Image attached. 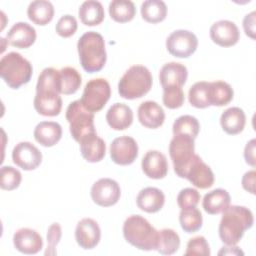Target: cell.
I'll list each match as a JSON object with an SVG mask.
<instances>
[{
    "label": "cell",
    "mask_w": 256,
    "mask_h": 256,
    "mask_svg": "<svg viewBox=\"0 0 256 256\" xmlns=\"http://www.w3.org/2000/svg\"><path fill=\"white\" fill-rule=\"evenodd\" d=\"M35 140L44 147H52L59 142L62 136L61 125L54 121L38 123L33 132Z\"/></svg>",
    "instance_id": "cell-25"
},
{
    "label": "cell",
    "mask_w": 256,
    "mask_h": 256,
    "mask_svg": "<svg viewBox=\"0 0 256 256\" xmlns=\"http://www.w3.org/2000/svg\"><path fill=\"white\" fill-rule=\"evenodd\" d=\"M13 244L23 254H36L43 248V239L36 230L21 228L14 233Z\"/></svg>",
    "instance_id": "cell-17"
},
{
    "label": "cell",
    "mask_w": 256,
    "mask_h": 256,
    "mask_svg": "<svg viewBox=\"0 0 256 256\" xmlns=\"http://www.w3.org/2000/svg\"><path fill=\"white\" fill-rule=\"evenodd\" d=\"M200 201V193L194 188H184L177 196V204L181 209L196 207Z\"/></svg>",
    "instance_id": "cell-41"
},
{
    "label": "cell",
    "mask_w": 256,
    "mask_h": 256,
    "mask_svg": "<svg viewBox=\"0 0 256 256\" xmlns=\"http://www.w3.org/2000/svg\"><path fill=\"white\" fill-rule=\"evenodd\" d=\"M110 17L119 23L131 21L136 14V7L129 0H113L109 3Z\"/></svg>",
    "instance_id": "cell-33"
},
{
    "label": "cell",
    "mask_w": 256,
    "mask_h": 256,
    "mask_svg": "<svg viewBox=\"0 0 256 256\" xmlns=\"http://www.w3.org/2000/svg\"><path fill=\"white\" fill-rule=\"evenodd\" d=\"M138 120L146 128L156 129L160 127L165 120L163 108L155 101H145L138 107Z\"/></svg>",
    "instance_id": "cell-22"
},
{
    "label": "cell",
    "mask_w": 256,
    "mask_h": 256,
    "mask_svg": "<svg viewBox=\"0 0 256 256\" xmlns=\"http://www.w3.org/2000/svg\"><path fill=\"white\" fill-rule=\"evenodd\" d=\"M12 160L18 167L30 171L36 169L41 164L42 153L31 142L22 141L13 148Z\"/></svg>",
    "instance_id": "cell-14"
},
{
    "label": "cell",
    "mask_w": 256,
    "mask_h": 256,
    "mask_svg": "<svg viewBox=\"0 0 256 256\" xmlns=\"http://www.w3.org/2000/svg\"><path fill=\"white\" fill-rule=\"evenodd\" d=\"M81 22L86 26L99 25L105 17L102 4L96 0H88L81 4L78 11Z\"/></svg>",
    "instance_id": "cell-29"
},
{
    "label": "cell",
    "mask_w": 256,
    "mask_h": 256,
    "mask_svg": "<svg viewBox=\"0 0 256 256\" xmlns=\"http://www.w3.org/2000/svg\"><path fill=\"white\" fill-rule=\"evenodd\" d=\"M245 113L239 107H231L226 109L220 117L221 127L229 135H236L242 132L245 127Z\"/></svg>",
    "instance_id": "cell-27"
},
{
    "label": "cell",
    "mask_w": 256,
    "mask_h": 256,
    "mask_svg": "<svg viewBox=\"0 0 256 256\" xmlns=\"http://www.w3.org/2000/svg\"><path fill=\"white\" fill-rule=\"evenodd\" d=\"M66 120L70 125V133L77 142L90 133L96 132L94 126V113L84 108L80 100L71 102L66 109Z\"/></svg>",
    "instance_id": "cell-7"
},
{
    "label": "cell",
    "mask_w": 256,
    "mask_h": 256,
    "mask_svg": "<svg viewBox=\"0 0 256 256\" xmlns=\"http://www.w3.org/2000/svg\"><path fill=\"white\" fill-rule=\"evenodd\" d=\"M183 178L200 189L210 188L214 184V174L211 168L197 154L187 166Z\"/></svg>",
    "instance_id": "cell-13"
},
{
    "label": "cell",
    "mask_w": 256,
    "mask_h": 256,
    "mask_svg": "<svg viewBox=\"0 0 256 256\" xmlns=\"http://www.w3.org/2000/svg\"><path fill=\"white\" fill-rule=\"evenodd\" d=\"M185 255H210V247L204 236H196L191 238L187 243Z\"/></svg>",
    "instance_id": "cell-42"
},
{
    "label": "cell",
    "mask_w": 256,
    "mask_h": 256,
    "mask_svg": "<svg viewBox=\"0 0 256 256\" xmlns=\"http://www.w3.org/2000/svg\"><path fill=\"white\" fill-rule=\"evenodd\" d=\"M141 16L146 22L159 23L167 16V6L161 0H146L141 4Z\"/></svg>",
    "instance_id": "cell-31"
},
{
    "label": "cell",
    "mask_w": 256,
    "mask_h": 256,
    "mask_svg": "<svg viewBox=\"0 0 256 256\" xmlns=\"http://www.w3.org/2000/svg\"><path fill=\"white\" fill-rule=\"evenodd\" d=\"M255 144L256 140L251 139L249 142H247L245 149H244V158L247 164L251 165L252 167H255L256 160H255Z\"/></svg>",
    "instance_id": "cell-46"
},
{
    "label": "cell",
    "mask_w": 256,
    "mask_h": 256,
    "mask_svg": "<svg viewBox=\"0 0 256 256\" xmlns=\"http://www.w3.org/2000/svg\"><path fill=\"white\" fill-rule=\"evenodd\" d=\"M188 70L185 65L178 62H169L162 66L159 72V80L163 89L182 88L186 83Z\"/></svg>",
    "instance_id": "cell-18"
},
{
    "label": "cell",
    "mask_w": 256,
    "mask_h": 256,
    "mask_svg": "<svg viewBox=\"0 0 256 256\" xmlns=\"http://www.w3.org/2000/svg\"><path fill=\"white\" fill-rule=\"evenodd\" d=\"M152 81V75L147 67L143 65H133L119 80V95L128 100L141 98L150 91Z\"/></svg>",
    "instance_id": "cell-6"
},
{
    "label": "cell",
    "mask_w": 256,
    "mask_h": 256,
    "mask_svg": "<svg viewBox=\"0 0 256 256\" xmlns=\"http://www.w3.org/2000/svg\"><path fill=\"white\" fill-rule=\"evenodd\" d=\"M243 251L235 245H226L218 252V255H243Z\"/></svg>",
    "instance_id": "cell-47"
},
{
    "label": "cell",
    "mask_w": 256,
    "mask_h": 256,
    "mask_svg": "<svg viewBox=\"0 0 256 256\" xmlns=\"http://www.w3.org/2000/svg\"><path fill=\"white\" fill-rule=\"evenodd\" d=\"M77 50L82 68L88 73L100 71L107 59L103 36L95 31L84 33L78 40Z\"/></svg>",
    "instance_id": "cell-3"
},
{
    "label": "cell",
    "mask_w": 256,
    "mask_h": 256,
    "mask_svg": "<svg viewBox=\"0 0 256 256\" xmlns=\"http://www.w3.org/2000/svg\"><path fill=\"white\" fill-rule=\"evenodd\" d=\"M59 70L48 67L40 73L36 85L34 97V108L43 116L54 117L59 115L62 109V98L60 96Z\"/></svg>",
    "instance_id": "cell-1"
},
{
    "label": "cell",
    "mask_w": 256,
    "mask_h": 256,
    "mask_svg": "<svg viewBox=\"0 0 256 256\" xmlns=\"http://www.w3.org/2000/svg\"><path fill=\"white\" fill-rule=\"evenodd\" d=\"M141 167L144 174L151 179H162L168 173L166 156L157 150H149L144 155Z\"/></svg>",
    "instance_id": "cell-19"
},
{
    "label": "cell",
    "mask_w": 256,
    "mask_h": 256,
    "mask_svg": "<svg viewBox=\"0 0 256 256\" xmlns=\"http://www.w3.org/2000/svg\"><path fill=\"white\" fill-rule=\"evenodd\" d=\"M253 223L254 218L250 209L245 206L229 205L222 212L218 229L219 237L226 245H236Z\"/></svg>",
    "instance_id": "cell-2"
},
{
    "label": "cell",
    "mask_w": 256,
    "mask_h": 256,
    "mask_svg": "<svg viewBox=\"0 0 256 256\" xmlns=\"http://www.w3.org/2000/svg\"><path fill=\"white\" fill-rule=\"evenodd\" d=\"M121 196L119 184L110 178H101L91 187V198L94 203L102 207L115 205Z\"/></svg>",
    "instance_id": "cell-11"
},
{
    "label": "cell",
    "mask_w": 256,
    "mask_h": 256,
    "mask_svg": "<svg viewBox=\"0 0 256 256\" xmlns=\"http://www.w3.org/2000/svg\"><path fill=\"white\" fill-rule=\"evenodd\" d=\"M255 170H250L242 177V187L251 194H255Z\"/></svg>",
    "instance_id": "cell-45"
},
{
    "label": "cell",
    "mask_w": 256,
    "mask_h": 256,
    "mask_svg": "<svg viewBox=\"0 0 256 256\" xmlns=\"http://www.w3.org/2000/svg\"><path fill=\"white\" fill-rule=\"evenodd\" d=\"M210 38L219 46L231 47L238 42L240 32L234 22L230 20H219L210 27Z\"/></svg>",
    "instance_id": "cell-16"
},
{
    "label": "cell",
    "mask_w": 256,
    "mask_h": 256,
    "mask_svg": "<svg viewBox=\"0 0 256 256\" xmlns=\"http://www.w3.org/2000/svg\"><path fill=\"white\" fill-rule=\"evenodd\" d=\"M110 96L109 82L104 78H94L86 83L80 101L86 110L95 113L106 105Z\"/></svg>",
    "instance_id": "cell-8"
},
{
    "label": "cell",
    "mask_w": 256,
    "mask_h": 256,
    "mask_svg": "<svg viewBox=\"0 0 256 256\" xmlns=\"http://www.w3.org/2000/svg\"><path fill=\"white\" fill-rule=\"evenodd\" d=\"M61 94L70 95L77 92L82 83L81 74L73 67H63L59 70Z\"/></svg>",
    "instance_id": "cell-32"
},
{
    "label": "cell",
    "mask_w": 256,
    "mask_h": 256,
    "mask_svg": "<svg viewBox=\"0 0 256 256\" xmlns=\"http://www.w3.org/2000/svg\"><path fill=\"white\" fill-rule=\"evenodd\" d=\"M138 156V144L130 136L115 138L110 144V157L118 165H130Z\"/></svg>",
    "instance_id": "cell-12"
},
{
    "label": "cell",
    "mask_w": 256,
    "mask_h": 256,
    "mask_svg": "<svg viewBox=\"0 0 256 256\" xmlns=\"http://www.w3.org/2000/svg\"><path fill=\"white\" fill-rule=\"evenodd\" d=\"M0 173H1V182H0L1 189L11 191L18 188L22 180V175L18 169L12 166H2Z\"/></svg>",
    "instance_id": "cell-38"
},
{
    "label": "cell",
    "mask_w": 256,
    "mask_h": 256,
    "mask_svg": "<svg viewBox=\"0 0 256 256\" xmlns=\"http://www.w3.org/2000/svg\"><path fill=\"white\" fill-rule=\"evenodd\" d=\"M6 38L11 46L25 49L34 44L36 40V30L27 22H17L7 32Z\"/></svg>",
    "instance_id": "cell-20"
},
{
    "label": "cell",
    "mask_w": 256,
    "mask_h": 256,
    "mask_svg": "<svg viewBox=\"0 0 256 256\" xmlns=\"http://www.w3.org/2000/svg\"><path fill=\"white\" fill-rule=\"evenodd\" d=\"M173 135L188 136L195 139L200 131V124L192 115H182L178 117L172 126Z\"/></svg>",
    "instance_id": "cell-35"
},
{
    "label": "cell",
    "mask_w": 256,
    "mask_h": 256,
    "mask_svg": "<svg viewBox=\"0 0 256 256\" xmlns=\"http://www.w3.org/2000/svg\"><path fill=\"white\" fill-rule=\"evenodd\" d=\"M28 18L39 26L47 25L54 16V7L50 1L35 0L27 8Z\"/></svg>",
    "instance_id": "cell-28"
},
{
    "label": "cell",
    "mask_w": 256,
    "mask_h": 256,
    "mask_svg": "<svg viewBox=\"0 0 256 256\" xmlns=\"http://www.w3.org/2000/svg\"><path fill=\"white\" fill-rule=\"evenodd\" d=\"M32 73V64L18 52H9L0 60V76L12 89L27 84Z\"/></svg>",
    "instance_id": "cell-5"
},
{
    "label": "cell",
    "mask_w": 256,
    "mask_h": 256,
    "mask_svg": "<svg viewBox=\"0 0 256 256\" xmlns=\"http://www.w3.org/2000/svg\"><path fill=\"white\" fill-rule=\"evenodd\" d=\"M255 11H252L245 15L243 19V28L245 34L252 39H255Z\"/></svg>",
    "instance_id": "cell-44"
},
{
    "label": "cell",
    "mask_w": 256,
    "mask_h": 256,
    "mask_svg": "<svg viewBox=\"0 0 256 256\" xmlns=\"http://www.w3.org/2000/svg\"><path fill=\"white\" fill-rule=\"evenodd\" d=\"M123 235L125 240L137 249L156 250L158 231L140 215H131L125 220Z\"/></svg>",
    "instance_id": "cell-4"
},
{
    "label": "cell",
    "mask_w": 256,
    "mask_h": 256,
    "mask_svg": "<svg viewBox=\"0 0 256 256\" xmlns=\"http://www.w3.org/2000/svg\"><path fill=\"white\" fill-rule=\"evenodd\" d=\"M231 202L229 193L222 188L214 189L204 195L202 206L206 213L216 215L223 212Z\"/></svg>",
    "instance_id": "cell-26"
},
{
    "label": "cell",
    "mask_w": 256,
    "mask_h": 256,
    "mask_svg": "<svg viewBox=\"0 0 256 256\" xmlns=\"http://www.w3.org/2000/svg\"><path fill=\"white\" fill-rule=\"evenodd\" d=\"M101 238V230L98 223L91 218H84L77 223L75 239L77 244L85 249L95 248Z\"/></svg>",
    "instance_id": "cell-15"
},
{
    "label": "cell",
    "mask_w": 256,
    "mask_h": 256,
    "mask_svg": "<svg viewBox=\"0 0 256 256\" xmlns=\"http://www.w3.org/2000/svg\"><path fill=\"white\" fill-rule=\"evenodd\" d=\"M163 104L169 109L180 108L184 104L185 95L182 88H165L162 96Z\"/></svg>",
    "instance_id": "cell-39"
},
{
    "label": "cell",
    "mask_w": 256,
    "mask_h": 256,
    "mask_svg": "<svg viewBox=\"0 0 256 256\" xmlns=\"http://www.w3.org/2000/svg\"><path fill=\"white\" fill-rule=\"evenodd\" d=\"M234 91L230 84L225 81L217 80L209 82V99L213 106H224L229 104L233 99Z\"/></svg>",
    "instance_id": "cell-30"
},
{
    "label": "cell",
    "mask_w": 256,
    "mask_h": 256,
    "mask_svg": "<svg viewBox=\"0 0 256 256\" xmlns=\"http://www.w3.org/2000/svg\"><path fill=\"white\" fill-rule=\"evenodd\" d=\"M106 121L114 130H125L133 122V111L124 103H114L106 113Z\"/></svg>",
    "instance_id": "cell-24"
},
{
    "label": "cell",
    "mask_w": 256,
    "mask_h": 256,
    "mask_svg": "<svg viewBox=\"0 0 256 256\" xmlns=\"http://www.w3.org/2000/svg\"><path fill=\"white\" fill-rule=\"evenodd\" d=\"M194 140L188 136L175 135L169 144V155L177 176L183 178L184 172L193 159L195 153Z\"/></svg>",
    "instance_id": "cell-9"
},
{
    "label": "cell",
    "mask_w": 256,
    "mask_h": 256,
    "mask_svg": "<svg viewBox=\"0 0 256 256\" xmlns=\"http://www.w3.org/2000/svg\"><path fill=\"white\" fill-rule=\"evenodd\" d=\"M79 144L81 155L90 163L101 161L106 154L105 141L100 138L96 132L90 133L83 137Z\"/></svg>",
    "instance_id": "cell-21"
},
{
    "label": "cell",
    "mask_w": 256,
    "mask_h": 256,
    "mask_svg": "<svg viewBox=\"0 0 256 256\" xmlns=\"http://www.w3.org/2000/svg\"><path fill=\"white\" fill-rule=\"evenodd\" d=\"M180 247V237L178 233L170 228L158 231V241L156 250L162 255L174 254Z\"/></svg>",
    "instance_id": "cell-34"
},
{
    "label": "cell",
    "mask_w": 256,
    "mask_h": 256,
    "mask_svg": "<svg viewBox=\"0 0 256 256\" xmlns=\"http://www.w3.org/2000/svg\"><path fill=\"white\" fill-rule=\"evenodd\" d=\"M198 39L188 30L179 29L173 31L166 39L167 51L177 58H188L197 49Z\"/></svg>",
    "instance_id": "cell-10"
},
{
    "label": "cell",
    "mask_w": 256,
    "mask_h": 256,
    "mask_svg": "<svg viewBox=\"0 0 256 256\" xmlns=\"http://www.w3.org/2000/svg\"><path fill=\"white\" fill-rule=\"evenodd\" d=\"M179 222L181 228L186 233L197 232L203 223V218L200 210L196 207L181 209L179 214Z\"/></svg>",
    "instance_id": "cell-37"
},
{
    "label": "cell",
    "mask_w": 256,
    "mask_h": 256,
    "mask_svg": "<svg viewBox=\"0 0 256 256\" xmlns=\"http://www.w3.org/2000/svg\"><path fill=\"white\" fill-rule=\"evenodd\" d=\"M138 208L147 213L160 211L165 203L164 193L156 187H146L142 189L136 198Z\"/></svg>",
    "instance_id": "cell-23"
},
{
    "label": "cell",
    "mask_w": 256,
    "mask_h": 256,
    "mask_svg": "<svg viewBox=\"0 0 256 256\" xmlns=\"http://www.w3.org/2000/svg\"><path fill=\"white\" fill-rule=\"evenodd\" d=\"M189 103L199 109L211 106L209 99V82L199 81L193 84L188 92Z\"/></svg>",
    "instance_id": "cell-36"
},
{
    "label": "cell",
    "mask_w": 256,
    "mask_h": 256,
    "mask_svg": "<svg viewBox=\"0 0 256 256\" xmlns=\"http://www.w3.org/2000/svg\"><path fill=\"white\" fill-rule=\"evenodd\" d=\"M61 236H62V229H61L60 224L57 222L52 223L49 226L48 231H47L48 246H47V250H46L45 254H51V255L56 254L55 246L59 243Z\"/></svg>",
    "instance_id": "cell-43"
},
{
    "label": "cell",
    "mask_w": 256,
    "mask_h": 256,
    "mask_svg": "<svg viewBox=\"0 0 256 256\" xmlns=\"http://www.w3.org/2000/svg\"><path fill=\"white\" fill-rule=\"evenodd\" d=\"M78 24H77V20L74 16L66 14L63 15L56 23L55 26V30L56 33L64 38H68L70 36H72L76 30H77Z\"/></svg>",
    "instance_id": "cell-40"
}]
</instances>
